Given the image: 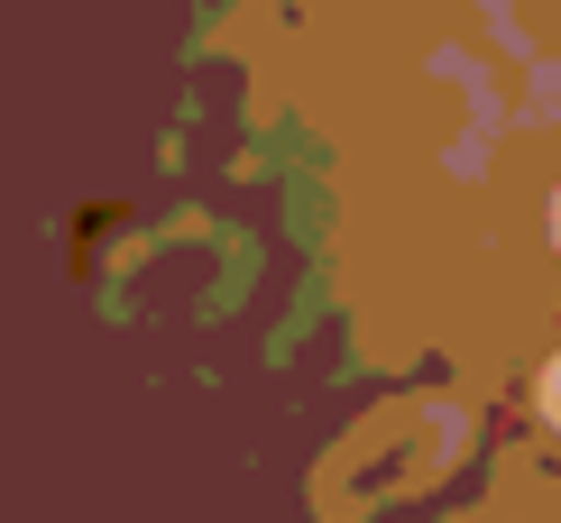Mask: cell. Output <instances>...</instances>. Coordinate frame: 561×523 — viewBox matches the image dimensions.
Returning a JSON list of instances; mask_svg holds the SVG:
<instances>
[{"label": "cell", "mask_w": 561, "mask_h": 523, "mask_svg": "<svg viewBox=\"0 0 561 523\" xmlns=\"http://www.w3.org/2000/svg\"><path fill=\"white\" fill-rule=\"evenodd\" d=\"M543 414H552V432H561V359L543 368Z\"/></svg>", "instance_id": "1"}, {"label": "cell", "mask_w": 561, "mask_h": 523, "mask_svg": "<svg viewBox=\"0 0 561 523\" xmlns=\"http://www.w3.org/2000/svg\"><path fill=\"white\" fill-rule=\"evenodd\" d=\"M552 248H561V194H552Z\"/></svg>", "instance_id": "2"}]
</instances>
